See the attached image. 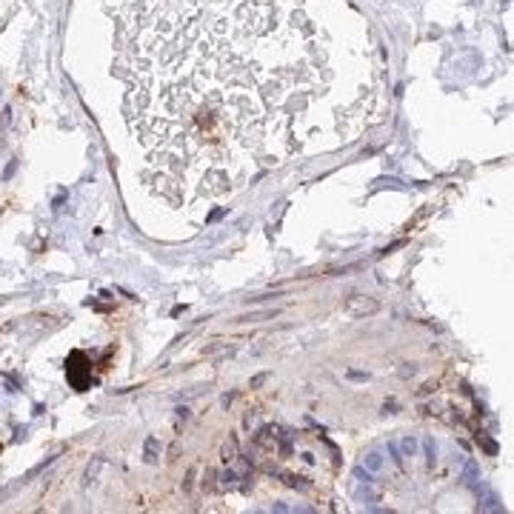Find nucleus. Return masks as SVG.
<instances>
[{"mask_svg": "<svg viewBox=\"0 0 514 514\" xmlns=\"http://www.w3.org/2000/svg\"><path fill=\"white\" fill-rule=\"evenodd\" d=\"M115 46L146 183L177 209L383 117V51L346 0H123Z\"/></svg>", "mask_w": 514, "mask_h": 514, "instance_id": "nucleus-1", "label": "nucleus"}]
</instances>
